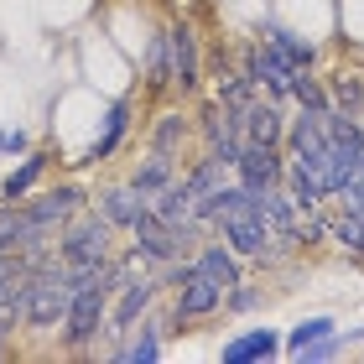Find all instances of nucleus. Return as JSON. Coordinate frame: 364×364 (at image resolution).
Instances as JSON below:
<instances>
[{
	"mask_svg": "<svg viewBox=\"0 0 364 364\" xmlns=\"http://www.w3.org/2000/svg\"><path fill=\"white\" fill-rule=\"evenodd\" d=\"M167 53H172V89L193 94L198 84H203V58H198V37L188 21L167 26Z\"/></svg>",
	"mask_w": 364,
	"mask_h": 364,
	"instance_id": "12",
	"label": "nucleus"
},
{
	"mask_svg": "<svg viewBox=\"0 0 364 364\" xmlns=\"http://www.w3.org/2000/svg\"><path fill=\"white\" fill-rule=\"evenodd\" d=\"M291 99H296L302 109H328V89L312 78V68H296V73H291Z\"/></svg>",
	"mask_w": 364,
	"mask_h": 364,
	"instance_id": "29",
	"label": "nucleus"
},
{
	"mask_svg": "<svg viewBox=\"0 0 364 364\" xmlns=\"http://www.w3.org/2000/svg\"><path fill=\"white\" fill-rule=\"evenodd\" d=\"M84 203H89V193L78 188V182H63V188H53V193H37L31 203H21V213H26L31 224H42V229H63V224H68V219H73V213L84 208Z\"/></svg>",
	"mask_w": 364,
	"mask_h": 364,
	"instance_id": "10",
	"label": "nucleus"
},
{
	"mask_svg": "<svg viewBox=\"0 0 364 364\" xmlns=\"http://www.w3.org/2000/svg\"><path fill=\"white\" fill-rule=\"evenodd\" d=\"M333 328H338L333 318H307V323H296V328H291V333H287V338H281V349H287V354L296 359V354H302V349H307V343H318V338H328V333H333Z\"/></svg>",
	"mask_w": 364,
	"mask_h": 364,
	"instance_id": "28",
	"label": "nucleus"
},
{
	"mask_svg": "<svg viewBox=\"0 0 364 364\" xmlns=\"http://www.w3.org/2000/svg\"><path fill=\"white\" fill-rule=\"evenodd\" d=\"M114 255V224L99 208H78L58 229V260L63 266H105Z\"/></svg>",
	"mask_w": 364,
	"mask_h": 364,
	"instance_id": "1",
	"label": "nucleus"
},
{
	"mask_svg": "<svg viewBox=\"0 0 364 364\" xmlns=\"http://www.w3.org/2000/svg\"><path fill=\"white\" fill-rule=\"evenodd\" d=\"M105 328H109V291L105 287H84V291H73L58 338H63V349H68V354H89L94 338L105 333Z\"/></svg>",
	"mask_w": 364,
	"mask_h": 364,
	"instance_id": "3",
	"label": "nucleus"
},
{
	"mask_svg": "<svg viewBox=\"0 0 364 364\" xmlns=\"http://www.w3.org/2000/svg\"><path fill=\"white\" fill-rule=\"evenodd\" d=\"M235 125H240V136L245 146H281L287 141V114H281V105L266 94V99H250L245 109H235Z\"/></svg>",
	"mask_w": 364,
	"mask_h": 364,
	"instance_id": "8",
	"label": "nucleus"
},
{
	"mask_svg": "<svg viewBox=\"0 0 364 364\" xmlns=\"http://www.w3.org/2000/svg\"><path fill=\"white\" fill-rule=\"evenodd\" d=\"M219 240H224L240 260H271L276 229H271L266 219H260L255 208H240V213H229V219L219 224Z\"/></svg>",
	"mask_w": 364,
	"mask_h": 364,
	"instance_id": "5",
	"label": "nucleus"
},
{
	"mask_svg": "<svg viewBox=\"0 0 364 364\" xmlns=\"http://www.w3.org/2000/svg\"><path fill=\"white\" fill-rule=\"evenodd\" d=\"M0 359H6V333H0Z\"/></svg>",
	"mask_w": 364,
	"mask_h": 364,
	"instance_id": "35",
	"label": "nucleus"
},
{
	"mask_svg": "<svg viewBox=\"0 0 364 364\" xmlns=\"http://www.w3.org/2000/svg\"><path fill=\"white\" fill-rule=\"evenodd\" d=\"M151 208V198H146L136 182H114V188L99 193V213L114 224V229H136V219Z\"/></svg>",
	"mask_w": 364,
	"mask_h": 364,
	"instance_id": "14",
	"label": "nucleus"
},
{
	"mask_svg": "<svg viewBox=\"0 0 364 364\" xmlns=\"http://www.w3.org/2000/svg\"><path fill=\"white\" fill-rule=\"evenodd\" d=\"M276 354H281V333H276V328H245V333H235L219 349L224 364H266Z\"/></svg>",
	"mask_w": 364,
	"mask_h": 364,
	"instance_id": "13",
	"label": "nucleus"
},
{
	"mask_svg": "<svg viewBox=\"0 0 364 364\" xmlns=\"http://www.w3.org/2000/svg\"><path fill=\"white\" fill-rule=\"evenodd\" d=\"M26 146H31V136H26V130H0V151H6V156L26 151Z\"/></svg>",
	"mask_w": 364,
	"mask_h": 364,
	"instance_id": "33",
	"label": "nucleus"
},
{
	"mask_svg": "<svg viewBox=\"0 0 364 364\" xmlns=\"http://www.w3.org/2000/svg\"><path fill=\"white\" fill-rule=\"evenodd\" d=\"M68 302H73V287H68L63 260H53V266H42V271L26 276V328H37V333H47V328H63V318H68Z\"/></svg>",
	"mask_w": 364,
	"mask_h": 364,
	"instance_id": "2",
	"label": "nucleus"
},
{
	"mask_svg": "<svg viewBox=\"0 0 364 364\" xmlns=\"http://www.w3.org/2000/svg\"><path fill=\"white\" fill-rule=\"evenodd\" d=\"M343 193H359V198H364V156H359V172H354V182H349Z\"/></svg>",
	"mask_w": 364,
	"mask_h": 364,
	"instance_id": "34",
	"label": "nucleus"
},
{
	"mask_svg": "<svg viewBox=\"0 0 364 364\" xmlns=\"http://www.w3.org/2000/svg\"><path fill=\"white\" fill-rule=\"evenodd\" d=\"M240 68H245V78H250L255 89H266L276 105H281V99H291V73H296V68L276 53V47L250 42V47H245V63H240Z\"/></svg>",
	"mask_w": 364,
	"mask_h": 364,
	"instance_id": "7",
	"label": "nucleus"
},
{
	"mask_svg": "<svg viewBox=\"0 0 364 364\" xmlns=\"http://www.w3.org/2000/svg\"><path fill=\"white\" fill-rule=\"evenodd\" d=\"M328 105H333V109H349V114H364V78H354V73L328 78Z\"/></svg>",
	"mask_w": 364,
	"mask_h": 364,
	"instance_id": "27",
	"label": "nucleus"
},
{
	"mask_svg": "<svg viewBox=\"0 0 364 364\" xmlns=\"http://www.w3.org/2000/svg\"><path fill=\"white\" fill-rule=\"evenodd\" d=\"M42 172H47V156H37V151L21 156V167H16L6 182H0V198H6V203H21V198L42 182Z\"/></svg>",
	"mask_w": 364,
	"mask_h": 364,
	"instance_id": "23",
	"label": "nucleus"
},
{
	"mask_svg": "<svg viewBox=\"0 0 364 364\" xmlns=\"http://www.w3.org/2000/svg\"><path fill=\"white\" fill-rule=\"evenodd\" d=\"M130 333H136V343H125V349H120V364H151V359H161V338H167L161 318L146 312L141 328H130Z\"/></svg>",
	"mask_w": 364,
	"mask_h": 364,
	"instance_id": "17",
	"label": "nucleus"
},
{
	"mask_svg": "<svg viewBox=\"0 0 364 364\" xmlns=\"http://www.w3.org/2000/svg\"><path fill=\"white\" fill-rule=\"evenodd\" d=\"M156 296H161V276H156V271H146V276L130 281V287H120V291L109 296V328H105V333H109V338L130 333V328H136L146 312L156 307Z\"/></svg>",
	"mask_w": 364,
	"mask_h": 364,
	"instance_id": "4",
	"label": "nucleus"
},
{
	"mask_svg": "<svg viewBox=\"0 0 364 364\" xmlns=\"http://www.w3.org/2000/svg\"><path fill=\"white\" fill-rule=\"evenodd\" d=\"M146 89H151V94L172 89V53H167V31H161V37H151V53H146Z\"/></svg>",
	"mask_w": 364,
	"mask_h": 364,
	"instance_id": "26",
	"label": "nucleus"
},
{
	"mask_svg": "<svg viewBox=\"0 0 364 364\" xmlns=\"http://www.w3.org/2000/svg\"><path fill=\"white\" fill-rule=\"evenodd\" d=\"M224 172H235L229 161H219L213 151H203V161H193L188 172H182V188H188V198L198 203V198H208L213 188H224Z\"/></svg>",
	"mask_w": 364,
	"mask_h": 364,
	"instance_id": "20",
	"label": "nucleus"
},
{
	"mask_svg": "<svg viewBox=\"0 0 364 364\" xmlns=\"http://www.w3.org/2000/svg\"><path fill=\"white\" fill-rule=\"evenodd\" d=\"M219 307H224V287H219V281H213L203 266H198V260H193V271L172 287V312H177L182 323H188V318H213Z\"/></svg>",
	"mask_w": 364,
	"mask_h": 364,
	"instance_id": "6",
	"label": "nucleus"
},
{
	"mask_svg": "<svg viewBox=\"0 0 364 364\" xmlns=\"http://www.w3.org/2000/svg\"><path fill=\"white\" fill-rule=\"evenodd\" d=\"M255 94H260V89L250 84V78H245V68L235 73V68H224V63H219V84H213V99H219L224 109H245Z\"/></svg>",
	"mask_w": 364,
	"mask_h": 364,
	"instance_id": "25",
	"label": "nucleus"
},
{
	"mask_svg": "<svg viewBox=\"0 0 364 364\" xmlns=\"http://www.w3.org/2000/svg\"><path fill=\"white\" fill-rule=\"evenodd\" d=\"M333 240L349 255H364V213H338L333 219Z\"/></svg>",
	"mask_w": 364,
	"mask_h": 364,
	"instance_id": "30",
	"label": "nucleus"
},
{
	"mask_svg": "<svg viewBox=\"0 0 364 364\" xmlns=\"http://www.w3.org/2000/svg\"><path fill=\"white\" fill-rule=\"evenodd\" d=\"M188 136H193V125H188V114H182V109H161L156 114V125H151V146H156V151L177 156Z\"/></svg>",
	"mask_w": 364,
	"mask_h": 364,
	"instance_id": "22",
	"label": "nucleus"
},
{
	"mask_svg": "<svg viewBox=\"0 0 364 364\" xmlns=\"http://www.w3.org/2000/svg\"><path fill=\"white\" fill-rule=\"evenodd\" d=\"M130 182L146 193V198H156L167 182H177V156H167V151H156L151 146V156L146 161H136V172H130Z\"/></svg>",
	"mask_w": 364,
	"mask_h": 364,
	"instance_id": "18",
	"label": "nucleus"
},
{
	"mask_svg": "<svg viewBox=\"0 0 364 364\" xmlns=\"http://www.w3.org/2000/svg\"><path fill=\"white\" fill-rule=\"evenodd\" d=\"M198 266H203L213 281H219V287L229 291V287H240V281H245V266H240V255L235 250H229V245L224 240H208V245H198Z\"/></svg>",
	"mask_w": 364,
	"mask_h": 364,
	"instance_id": "16",
	"label": "nucleus"
},
{
	"mask_svg": "<svg viewBox=\"0 0 364 364\" xmlns=\"http://www.w3.org/2000/svg\"><path fill=\"white\" fill-rule=\"evenodd\" d=\"M125 130H130V99H114V105L105 109V125H99L94 146L84 151V167H99V161H109V156H114V146L125 141Z\"/></svg>",
	"mask_w": 364,
	"mask_h": 364,
	"instance_id": "15",
	"label": "nucleus"
},
{
	"mask_svg": "<svg viewBox=\"0 0 364 364\" xmlns=\"http://www.w3.org/2000/svg\"><path fill=\"white\" fill-rule=\"evenodd\" d=\"M198 136H203V151H213L219 161H229V167H235L240 151H245V136H240V125H235V109H224L219 99L198 114Z\"/></svg>",
	"mask_w": 364,
	"mask_h": 364,
	"instance_id": "9",
	"label": "nucleus"
},
{
	"mask_svg": "<svg viewBox=\"0 0 364 364\" xmlns=\"http://www.w3.org/2000/svg\"><path fill=\"white\" fill-rule=\"evenodd\" d=\"M323 114L328 109H302L296 105V120H287V151H312V146H323L328 141V130H323Z\"/></svg>",
	"mask_w": 364,
	"mask_h": 364,
	"instance_id": "19",
	"label": "nucleus"
},
{
	"mask_svg": "<svg viewBox=\"0 0 364 364\" xmlns=\"http://www.w3.org/2000/svg\"><path fill=\"white\" fill-rule=\"evenodd\" d=\"M255 302H260V291L250 287V281H240V287H229V291H224V307H229V312H250Z\"/></svg>",
	"mask_w": 364,
	"mask_h": 364,
	"instance_id": "32",
	"label": "nucleus"
},
{
	"mask_svg": "<svg viewBox=\"0 0 364 364\" xmlns=\"http://www.w3.org/2000/svg\"><path fill=\"white\" fill-rule=\"evenodd\" d=\"M260 42L276 47V53L287 58L291 68H312V63H318V47H312L307 37H296V31H287V26H276V21L266 26V37H260Z\"/></svg>",
	"mask_w": 364,
	"mask_h": 364,
	"instance_id": "21",
	"label": "nucleus"
},
{
	"mask_svg": "<svg viewBox=\"0 0 364 364\" xmlns=\"http://www.w3.org/2000/svg\"><path fill=\"white\" fill-rule=\"evenodd\" d=\"M235 182L245 188H276L287 182V146H245L235 161Z\"/></svg>",
	"mask_w": 364,
	"mask_h": 364,
	"instance_id": "11",
	"label": "nucleus"
},
{
	"mask_svg": "<svg viewBox=\"0 0 364 364\" xmlns=\"http://www.w3.org/2000/svg\"><path fill=\"white\" fill-rule=\"evenodd\" d=\"M151 213H156L161 224H172V229L188 224V219H193V198H188V188H182V182H167V188L151 198Z\"/></svg>",
	"mask_w": 364,
	"mask_h": 364,
	"instance_id": "24",
	"label": "nucleus"
},
{
	"mask_svg": "<svg viewBox=\"0 0 364 364\" xmlns=\"http://www.w3.org/2000/svg\"><path fill=\"white\" fill-rule=\"evenodd\" d=\"M338 349H343V333L333 328V333H328V338H318V343H307V349L296 354V359H302V364H323V359H333Z\"/></svg>",
	"mask_w": 364,
	"mask_h": 364,
	"instance_id": "31",
	"label": "nucleus"
}]
</instances>
